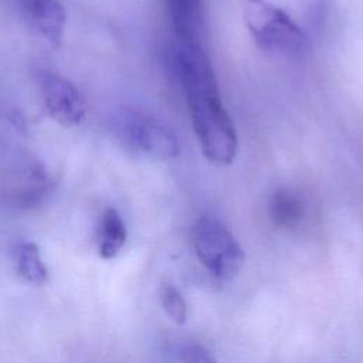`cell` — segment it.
<instances>
[{
	"label": "cell",
	"instance_id": "30bf717a",
	"mask_svg": "<svg viewBox=\"0 0 363 363\" xmlns=\"http://www.w3.org/2000/svg\"><path fill=\"white\" fill-rule=\"evenodd\" d=\"M17 271L20 277L30 284L41 285L48 281V269L41 259L37 244L24 242L18 247Z\"/></svg>",
	"mask_w": 363,
	"mask_h": 363
},
{
	"label": "cell",
	"instance_id": "8992f818",
	"mask_svg": "<svg viewBox=\"0 0 363 363\" xmlns=\"http://www.w3.org/2000/svg\"><path fill=\"white\" fill-rule=\"evenodd\" d=\"M21 10L30 27L52 48H60L64 38L67 13L60 0H21Z\"/></svg>",
	"mask_w": 363,
	"mask_h": 363
},
{
	"label": "cell",
	"instance_id": "ba28073f",
	"mask_svg": "<svg viewBox=\"0 0 363 363\" xmlns=\"http://www.w3.org/2000/svg\"><path fill=\"white\" fill-rule=\"evenodd\" d=\"M126 241V225L121 214L109 207L104 211L98 225V251L104 259L118 255Z\"/></svg>",
	"mask_w": 363,
	"mask_h": 363
},
{
	"label": "cell",
	"instance_id": "5b68a950",
	"mask_svg": "<svg viewBox=\"0 0 363 363\" xmlns=\"http://www.w3.org/2000/svg\"><path fill=\"white\" fill-rule=\"evenodd\" d=\"M40 89L47 113L62 126H77L86 115V102L79 89L67 78L54 72H44Z\"/></svg>",
	"mask_w": 363,
	"mask_h": 363
},
{
	"label": "cell",
	"instance_id": "277c9868",
	"mask_svg": "<svg viewBox=\"0 0 363 363\" xmlns=\"http://www.w3.org/2000/svg\"><path fill=\"white\" fill-rule=\"evenodd\" d=\"M119 133L128 147L149 159L169 160L180 150L173 129L142 111H126L119 119Z\"/></svg>",
	"mask_w": 363,
	"mask_h": 363
},
{
	"label": "cell",
	"instance_id": "6da1fadb",
	"mask_svg": "<svg viewBox=\"0 0 363 363\" xmlns=\"http://www.w3.org/2000/svg\"><path fill=\"white\" fill-rule=\"evenodd\" d=\"M174 64L204 157L228 166L238 149L235 126L225 111L211 61L203 44L177 43Z\"/></svg>",
	"mask_w": 363,
	"mask_h": 363
},
{
	"label": "cell",
	"instance_id": "9c48e42d",
	"mask_svg": "<svg viewBox=\"0 0 363 363\" xmlns=\"http://www.w3.org/2000/svg\"><path fill=\"white\" fill-rule=\"evenodd\" d=\"M269 216L277 227L295 228L305 217V204L296 193L279 189L271 197Z\"/></svg>",
	"mask_w": 363,
	"mask_h": 363
},
{
	"label": "cell",
	"instance_id": "7c38bea8",
	"mask_svg": "<svg viewBox=\"0 0 363 363\" xmlns=\"http://www.w3.org/2000/svg\"><path fill=\"white\" fill-rule=\"evenodd\" d=\"M183 363H217L214 354L201 343L190 342L182 350Z\"/></svg>",
	"mask_w": 363,
	"mask_h": 363
},
{
	"label": "cell",
	"instance_id": "52a82bcc",
	"mask_svg": "<svg viewBox=\"0 0 363 363\" xmlns=\"http://www.w3.org/2000/svg\"><path fill=\"white\" fill-rule=\"evenodd\" d=\"M177 43L203 44L204 0H166Z\"/></svg>",
	"mask_w": 363,
	"mask_h": 363
},
{
	"label": "cell",
	"instance_id": "3957f363",
	"mask_svg": "<svg viewBox=\"0 0 363 363\" xmlns=\"http://www.w3.org/2000/svg\"><path fill=\"white\" fill-rule=\"evenodd\" d=\"M193 245L204 268L218 279H233L244 264V251L228 227L216 217H200L193 228Z\"/></svg>",
	"mask_w": 363,
	"mask_h": 363
},
{
	"label": "cell",
	"instance_id": "8fae6325",
	"mask_svg": "<svg viewBox=\"0 0 363 363\" xmlns=\"http://www.w3.org/2000/svg\"><path fill=\"white\" fill-rule=\"evenodd\" d=\"M159 298L163 311L177 325H183L187 319V305L182 294L172 285L163 284L159 291Z\"/></svg>",
	"mask_w": 363,
	"mask_h": 363
},
{
	"label": "cell",
	"instance_id": "7a4b0ae2",
	"mask_svg": "<svg viewBox=\"0 0 363 363\" xmlns=\"http://www.w3.org/2000/svg\"><path fill=\"white\" fill-rule=\"evenodd\" d=\"M244 23L262 50L268 52L295 55L306 45L301 27L269 0H240Z\"/></svg>",
	"mask_w": 363,
	"mask_h": 363
}]
</instances>
